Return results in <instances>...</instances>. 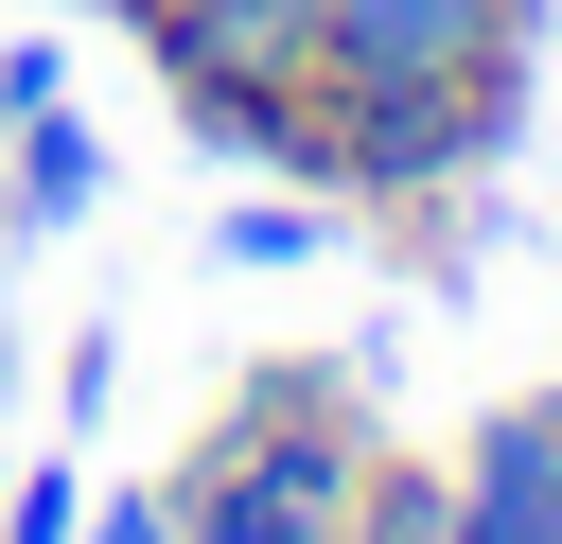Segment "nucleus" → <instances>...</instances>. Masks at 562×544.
Segmentation results:
<instances>
[{
  "label": "nucleus",
  "instance_id": "nucleus-12",
  "mask_svg": "<svg viewBox=\"0 0 562 544\" xmlns=\"http://www.w3.org/2000/svg\"><path fill=\"white\" fill-rule=\"evenodd\" d=\"M527 18H544V0H527Z\"/></svg>",
  "mask_w": 562,
  "mask_h": 544
},
{
  "label": "nucleus",
  "instance_id": "nucleus-6",
  "mask_svg": "<svg viewBox=\"0 0 562 544\" xmlns=\"http://www.w3.org/2000/svg\"><path fill=\"white\" fill-rule=\"evenodd\" d=\"M105 211V140L70 123V88L53 105H18L0 123V246H35V228H88Z\"/></svg>",
  "mask_w": 562,
  "mask_h": 544
},
{
  "label": "nucleus",
  "instance_id": "nucleus-3",
  "mask_svg": "<svg viewBox=\"0 0 562 544\" xmlns=\"http://www.w3.org/2000/svg\"><path fill=\"white\" fill-rule=\"evenodd\" d=\"M123 18H140L158 88H176V123L211 158H263V175L316 158V0H123Z\"/></svg>",
  "mask_w": 562,
  "mask_h": 544
},
{
  "label": "nucleus",
  "instance_id": "nucleus-13",
  "mask_svg": "<svg viewBox=\"0 0 562 544\" xmlns=\"http://www.w3.org/2000/svg\"><path fill=\"white\" fill-rule=\"evenodd\" d=\"M105 18H123V0H105Z\"/></svg>",
  "mask_w": 562,
  "mask_h": 544
},
{
  "label": "nucleus",
  "instance_id": "nucleus-1",
  "mask_svg": "<svg viewBox=\"0 0 562 544\" xmlns=\"http://www.w3.org/2000/svg\"><path fill=\"white\" fill-rule=\"evenodd\" d=\"M369 456H386V421H369V351H263V369L193 421V456H176V526H193V544H334Z\"/></svg>",
  "mask_w": 562,
  "mask_h": 544
},
{
  "label": "nucleus",
  "instance_id": "nucleus-10",
  "mask_svg": "<svg viewBox=\"0 0 562 544\" xmlns=\"http://www.w3.org/2000/svg\"><path fill=\"white\" fill-rule=\"evenodd\" d=\"M88 544H193V526H176V474H158V491H105V509H88Z\"/></svg>",
  "mask_w": 562,
  "mask_h": 544
},
{
  "label": "nucleus",
  "instance_id": "nucleus-8",
  "mask_svg": "<svg viewBox=\"0 0 562 544\" xmlns=\"http://www.w3.org/2000/svg\"><path fill=\"white\" fill-rule=\"evenodd\" d=\"M351 211L334 193H246V211H211V263H316Z\"/></svg>",
  "mask_w": 562,
  "mask_h": 544
},
{
  "label": "nucleus",
  "instance_id": "nucleus-5",
  "mask_svg": "<svg viewBox=\"0 0 562 544\" xmlns=\"http://www.w3.org/2000/svg\"><path fill=\"white\" fill-rule=\"evenodd\" d=\"M439 491H457V544H562V386L492 404V421L439 456Z\"/></svg>",
  "mask_w": 562,
  "mask_h": 544
},
{
  "label": "nucleus",
  "instance_id": "nucleus-7",
  "mask_svg": "<svg viewBox=\"0 0 562 544\" xmlns=\"http://www.w3.org/2000/svg\"><path fill=\"white\" fill-rule=\"evenodd\" d=\"M334 544H457V491H439V456H404V439H386V456L351 474V526H334Z\"/></svg>",
  "mask_w": 562,
  "mask_h": 544
},
{
  "label": "nucleus",
  "instance_id": "nucleus-2",
  "mask_svg": "<svg viewBox=\"0 0 562 544\" xmlns=\"http://www.w3.org/2000/svg\"><path fill=\"white\" fill-rule=\"evenodd\" d=\"M527 140V53H492V70H439V88H351V105H316V193L334 211H369V228H404V246H457V193L492 175Z\"/></svg>",
  "mask_w": 562,
  "mask_h": 544
},
{
  "label": "nucleus",
  "instance_id": "nucleus-9",
  "mask_svg": "<svg viewBox=\"0 0 562 544\" xmlns=\"http://www.w3.org/2000/svg\"><path fill=\"white\" fill-rule=\"evenodd\" d=\"M0 544H88V474H70V456H35V474L0 491Z\"/></svg>",
  "mask_w": 562,
  "mask_h": 544
},
{
  "label": "nucleus",
  "instance_id": "nucleus-11",
  "mask_svg": "<svg viewBox=\"0 0 562 544\" xmlns=\"http://www.w3.org/2000/svg\"><path fill=\"white\" fill-rule=\"evenodd\" d=\"M53 88H70V53H53V35H18V53H0V123H18V105H53Z\"/></svg>",
  "mask_w": 562,
  "mask_h": 544
},
{
  "label": "nucleus",
  "instance_id": "nucleus-4",
  "mask_svg": "<svg viewBox=\"0 0 562 544\" xmlns=\"http://www.w3.org/2000/svg\"><path fill=\"white\" fill-rule=\"evenodd\" d=\"M492 53H527V0H316V105L439 88V70H492Z\"/></svg>",
  "mask_w": 562,
  "mask_h": 544
}]
</instances>
